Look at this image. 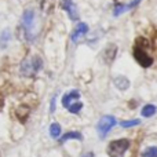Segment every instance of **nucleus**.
Wrapping results in <instances>:
<instances>
[{"mask_svg":"<svg viewBox=\"0 0 157 157\" xmlns=\"http://www.w3.org/2000/svg\"><path fill=\"white\" fill-rule=\"evenodd\" d=\"M41 66H43V63H41V59L39 57L28 58V59H25L21 65V73L24 75V76H28V77L35 76V75L41 69Z\"/></svg>","mask_w":157,"mask_h":157,"instance_id":"1","label":"nucleus"},{"mask_svg":"<svg viewBox=\"0 0 157 157\" xmlns=\"http://www.w3.org/2000/svg\"><path fill=\"white\" fill-rule=\"evenodd\" d=\"M130 147V141L128 139H116L112 141L108 146V155L109 157H123L124 153Z\"/></svg>","mask_w":157,"mask_h":157,"instance_id":"2","label":"nucleus"},{"mask_svg":"<svg viewBox=\"0 0 157 157\" xmlns=\"http://www.w3.org/2000/svg\"><path fill=\"white\" fill-rule=\"evenodd\" d=\"M134 57H135L136 62H138L142 68H149L153 63L152 57H149V55L146 54V51H145L141 46H138V44H136V47L134 48Z\"/></svg>","mask_w":157,"mask_h":157,"instance_id":"3","label":"nucleus"},{"mask_svg":"<svg viewBox=\"0 0 157 157\" xmlns=\"http://www.w3.org/2000/svg\"><path fill=\"white\" fill-rule=\"evenodd\" d=\"M114 125H116V119L113 116H103L98 123V131H99L101 136H105Z\"/></svg>","mask_w":157,"mask_h":157,"instance_id":"4","label":"nucleus"},{"mask_svg":"<svg viewBox=\"0 0 157 157\" xmlns=\"http://www.w3.org/2000/svg\"><path fill=\"white\" fill-rule=\"evenodd\" d=\"M61 4H62L63 10L68 13L69 18H71L72 21H77V19H78V13H77L76 6L73 4V2H72V0H62V2H61Z\"/></svg>","mask_w":157,"mask_h":157,"instance_id":"5","label":"nucleus"},{"mask_svg":"<svg viewBox=\"0 0 157 157\" xmlns=\"http://www.w3.org/2000/svg\"><path fill=\"white\" fill-rule=\"evenodd\" d=\"M33 18H35V13L32 10H26L24 13V15H22V25H24L26 33H30V30H32Z\"/></svg>","mask_w":157,"mask_h":157,"instance_id":"6","label":"nucleus"},{"mask_svg":"<svg viewBox=\"0 0 157 157\" xmlns=\"http://www.w3.org/2000/svg\"><path fill=\"white\" fill-rule=\"evenodd\" d=\"M87 32H88V26H87V24H83V22H81V24H78L76 26V29H75L73 32H72V35H71L72 41H75V43H76L78 39H80L81 36L86 35Z\"/></svg>","mask_w":157,"mask_h":157,"instance_id":"7","label":"nucleus"},{"mask_svg":"<svg viewBox=\"0 0 157 157\" xmlns=\"http://www.w3.org/2000/svg\"><path fill=\"white\" fill-rule=\"evenodd\" d=\"M116 52H117V47L114 46V44H109L108 48H105V51H103V58H105L106 63H112V61L116 57Z\"/></svg>","mask_w":157,"mask_h":157,"instance_id":"8","label":"nucleus"},{"mask_svg":"<svg viewBox=\"0 0 157 157\" xmlns=\"http://www.w3.org/2000/svg\"><path fill=\"white\" fill-rule=\"evenodd\" d=\"M78 97H80V92H78L77 90H73V91H69L68 94L63 95V98H62V105L65 106V108H68V106L72 103V101H73V99H77Z\"/></svg>","mask_w":157,"mask_h":157,"instance_id":"9","label":"nucleus"},{"mask_svg":"<svg viewBox=\"0 0 157 157\" xmlns=\"http://www.w3.org/2000/svg\"><path fill=\"white\" fill-rule=\"evenodd\" d=\"M114 86H116L119 90L124 91V90H127L128 87H130V80L124 76H119V77L114 78Z\"/></svg>","mask_w":157,"mask_h":157,"instance_id":"10","label":"nucleus"},{"mask_svg":"<svg viewBox=\"0 0 157 157\" xmlns=\"http://www.w3.org/2000/svg\"><path fill=\"white\" fill-rule=\"evenodd\" d=\"M10 37H11V33L8 29L3 30V32L0 33V47H2V48H4V47L7 46V43L10 41Z\"/></svg>","mask_w":157,"mask_h":157,"instance_id":"11","label":"nucleus"},{"mask_svg":"<svg viewBox=\"0 0 157 157\" xmlns=\"http://www.w3.org/2000/svg\"><path fill=\"white\" fill-rule=\"evenodd\" d=\"M69 139H77V141H81L83 136H81L80 132H76V131H75V132H68L61 138V142H66V141H69Z\"/></svg>","mask_w":157,"mask_h":157,"instance_id":"12","label":"nucleus"},{"mask_svg":"<svg viewBox=\"0 0 157 157\" xmlns=\"http://www.w3.org/2000/svg\"><path fill=\"white\" fill-rule=\"evenodd\" d=\"M156 110H157V108L155 105H146L144 109H142V116H145V117H152L153 114L156 113Z\"/></svg>","mask_w":157,"mask_h":157,"instance_id":"13","label":"nucleus"},{"mask_svg":"<svg viewBox=\"0 0 157 157\" xmlns=\"http://www.w3.org/2000/svg\"><path fill=\"white\" fill-rule=\"evenodd\" d=\"M50 134H51L52 138H58L61 134V125L57 124V123H54V124L50 125Z\"/></svg>","mask_w":157,"mask_h":157,"instance_id":"14","label":"nucleus"},{"mask_svg":"<svg viewBox=\"0 0 157 157\" xmlns=\"http://www.w3.org/2000/svg\"><path fill=\"white\" fill-rule=\"evenodd\" d=\"M81 108H83V103L75 102V103H71V105L68 106V110L71 112V113H78V112L81 110Z\"/></svg>","mask_w":157,"mask_h":157,"instance_id":"15","label":"nucleus"},{"mask_svg":"<svg viewBox=\"0 0 157 157\" xmlns=\"http://www.w3.org/2000/svg\"><path fill=\"white\" fill-rule=\"evenodd\" d=\"M141 124V120H128V121H121L120 125L123 128H130V127H134V125H138Z\"/></svg>","mask_w":157,"mask_h":157,"instance_id":"16","label":"nucleus"},{"mask_svg":"<svg viewBox=\"0 0 157 157\" xmlns=\"http://www.w3.org/2000/svg\"><path fill=\"white\" fill-rule=\"evenodd\" d=\"M144 157H157V147L152 146V147H147L146 150L144 152Z\"/></svg>","mask_w":157,"mask_h":157,"instance_id":"17","label":"nucleus"},{"mask_svg":"<svg viewBox=\"0 0 157 157\" xmlns=\"http://www.w3.org/2000/svg\"><path fill=\"white\" fill-rule=\"evenodd\" d=\"M28 113H29V109H25V112H22V106L17 110V116H18V119L21 120V121H25L26 120V117H28Z\"/></svg>","mask_w":157,"mask_h":157,"instance_id":"18","label":"nucleus"},{"mask_svg":"<svg viewBox=\"0 0 157 157\" xmlns=\"http://www.w3.org/2000/svg\"><path fill=\"white\" fill-rule=\"evenodd\" d=\"M125 10H128L127 8V6H124V4H117L116 7H114V11H113V15H120V14H123Z\"/></svg>","mask_w":157,"mask_h":157,"instance_id":"19","label":"nucleus"},{"mask_svg":"<svg viewBox=\"0 0 157 157\" xmlns=\"http://www.w3.org/2000/svg\"><path fill=\"white\" fill-rule=\"evenodd\" d=\"M141 2H142V0H132V2H131L130 4L127 6V8H134V7H136V6H138Z\"/></svg>","mask_w":157,"mask_h":157,"instance_id":"20","label":"nucleus"},{"mask_svg":"<svg viewBox=\"0 0 157 157\" xmlns=\"http://www.w3.org/2000/svg\"><path fill=\"white\" fill-rule=\"evenodd\" d=\"M50 110H51V112L55 110V98H52V102H51V108H50Z\"/></svg>","mask_w":157,"mask_h":157,"instance_id":"21","label":"nucleus"},{"mask_svg":"<svg viewBox=\"0 0 157 157\" xmlns=\"http://www.w3.org/2000/svg\"><path fill=\"white\" fill-rule=\"evenodd\" d=\"M83 157H94V153H86V155H83Z\"/></svg>","mask_w":157,"mask_h":157,"instance_id":"22","label":"nucleus"},{"mask_svg":"<svg viewBox=\"0 0 157 157\" xmlns=\"http://www.w3.org/2000/svg\"><path fill=\"white\" fill-rule=\"evenodd\" d=\"M3 102H4V101H3V97H2V95H0V109L3 108Z\"/></svg>","mask_w":157,"mask_h":157,"instance_id":"23","label":"nucleus"}]
</instances>
